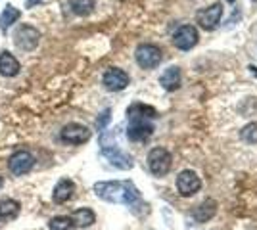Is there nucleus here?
<instances>
[{"label": "nucleus", "mask_w": 257, "mask_h": 230, "mask_svg": "<svg viewBox=\"0 0 257 230\" xmlns=\"http://www.w3.org/2000/svg\"><path fill=\"white\" fill-rule=\"evenodd\" d=\"M109 113H111V111L106 110V111H104V113H102V117H100V119L96 121L98 131H104V127H106L107 123H109Z\"/></svg>", "instance_id": "nucleus-23"}, {"label": "nucleus", "mask_w": 257, "mask_h": 230, "mask_svg": "<svg viewBox=\"0 0 257 230\" xmlns=\"http://www.w3.org/2000/svg\"><path fill=\"white\" fill-rule=\"evenodd\" d=\"M2 184H4V178H2V176H0V188H2Z\"/></svg>", "instance_id": "nucleus-25"}, {"label": "nucleus", "mask_w": 257, "mask_h": 230, "mask_svg": "<svg viewBox=\"0 0 257 230\" xmlns=\"http://www.w3.org/2000/svg\"><path fill=\"white\" fill-rule=\"evenodd\" d=\"M71 12L77 16H88L92 14L94 6H96V0H71Z\"/></svg>", "instance_id": "nucleus-20"}, {"label": "nucleus", "mask_w": 257, "mask_h": 230, "mask_svg": "<svg viewBox=\"0 0 257 230\" xmlns=\"http://www.w3.org/2000/svg\"><path fill=\"white\" fill-rule=\"evenodd\" d=\"M48 228L50 230H75V222L71 220V217L58 215V217H52V219H50Z\"/></svg>", "instance_id": "nucleus-21"}, {"label": "nucleus", "mask_w": 257, "mask_h": 230, "mask_svg": "<svg viewBox=\"0 0 257 230\" xmlns=\"http://www.w3.org/2000/svg\"><path fill=\"white\" fill-rule=\"evenodd\" d=\"M102 83H104V87H106L107 90L119 92V90L127 88L128 75L123 69H119V67H109L106 73H104V77H102Z\"/></svg>", "instance_id": "nucleus-11"}, {"label": "nucleus", "mask_w": 257, "mask_h": 230, "mask_svg": "<svg viewBox=\"0 0 257 230\" xmlns=\"http://www.w3.org/2000/svg\"><path fill=\"white\" fill-rule=\"evenodd\" d=\"M181 81H182V77H181V69L177 66H171V67H167L165 71H163V75L160 77V85L165 90H177V88L181 87Z\"/></svg>", "instance_id": "nucleus-14"}, {"label": "nucleus", "mask_w": 257, "mask_h": 230, "mask_svg": "<svg viewBox=\"0 0 257 230\" xmlns=\"http://www.w3.org/2000/svg\"><path fill=\"white\" fill-rule=\"evenodd\" d=\"M135 58H137V64L142 69H154V67H158L161 64L163 52H161L160 46H156V44H139L137 52H135Z\"/></svg>", "instance_id": "nucleus-3"}, {"label": "nucleus", "mask_w": 257, "mask_h": 230, "mask_svg": "<svg viewBox=\"0 0 257 230\" xmlns=\"http://www.w3.org/2000/svg\"><path fill=\"white\" fill-rule=\"evenodd\" d=\"M71 220L75 222V226H81V228H86V226H90V224H94V220H96V215H94V211L88 207H81L73 211V215H71Z\"/></svg>", "instance_id": "nucleus-18"}, {"label": "nucleus", "mask_w": 257, "mask_h": 230, "mask_svg": "<svg viewBox=\"0 0 257 230\" xmlns=\"http://www.w3.org/2000/svg\"><path fill=\"white\" fill-rule=\"evenodd\" d=\"M198 41H200V35L194 25H182L177 29V33L173 35V44L179 50H190L198 44Z\"/></svg>", "instance_id": "nucleus-9"}, {"label": "nucleus", "mask_w": 257, "mask_h": 230, "mask_svg": "<svg viewBox=\"0 0 257 230\" xmlns=\"http://www.w3.org/2000/svg\"><path fill=\"white\" fill-rule=\"evenodd\" d=\"M90 134H92L90 129L85 127V125H81V123H69V125H65L64 129H62L60 138H62L64 142L77 146V144L86 142V140L90 138Z\"/></svg>", "instance_id": "nucleus-8"}, {"label": "nucleus", "mask_w": 257, "mask_h": 230, "mask_svg": "<svg viewBox=\"0 0 257 230\" xmlns=\"http://www.w3.org/2000/svg\"><path fill=\"white\" fill-rule=\"evenodd\" d=\"M41 0H27V8H33V6H37Z\"/></svg>", "instance_id": "nucleus-24"}, {"label": "nucleus", "mask_w": 257, "mask_h": 230, "mask_svg": "<svg viewBox=\"0 0 257 230\" xmlns=\"http://www.w3.org/2000/svg\"><path fill=\"white\" fill-rule=\"evenodd\" d=\"M242 140L247 144H257V121L253 123H247L246 127L242 129Z\"/></svg>", "instance_id": "nucleus-22"}, {"label": "nucleus", "mask_w": 257, "mask_h": 230, "mask_svg": "<svg viewBox=\"0 0 257 230\" xmlns=\"http://www.w3.org/2000/svg\"><path fill=\"white\" fill-rule=\"evenodd\" d=\"M200 188H202V180L190 169L182 171L181 175L177 176V190H179L181 196H194Z\"/></svg>", "instance_id": "nucleus-10"}, {"label": "nucleus", "mask_w": 257, "mask_h": 230, "mask_svg": "<svg viewBox=\"0 0 257 230\" xmlns=\"http://www.w3.org/2000/svg\"><path fill=\"white\" fill-rule=\"evenodd\" d=\"M20 69H22L20 62H18L10 52H6V50H4V52L0 54V75L2 77H16L18 73H20Z\"/></svg>", "instance_id": "nucleus-15"}, {"label": "nucleus", "mask_w": 257, "mask_h": 230, "mask_svg": "<svg viewBox=\"0 0 257 230\" xmlns=\"http://www.w3.org/2000/svg\"><path fill=\"white\" fill-rule=\"evenodd\" d=\"M39 41H41V33L39 29H35L31 25H20L16 29V35H14V44L18 48H22L25 52H31L39 46Z\"/></svg>", "instance_id": "nucleus-4"}, {"label": "nucleus", "mask_w": 257, "mask_h": 230, "mask_svg": "<svg viewBox=\"0 0 257 230\" xmlns=\"http://www.w3.org/2000/svg\"><path fill=\"white\" fill-rule=\"evenodd\" d=\"M94 194L109 203H125V205H137L140 203V194L128 180H111V182H96Z\"/></svg>", "instance_id": "nucleus-2"}, {"label": "nucleus", "mask_w": 257, "mask_h": 230, "mask_svg": "<svg viewBox=\"0 0 257 230\" xmlns=\"http://www.w3.org/2000/svg\"><path fill=\"white\" fill-rule=\"evenodd\" d=\"M128 117V129L127 136L133 142H144L154 134V123L152 119L158 117V111L152 106H144V104H133L127 110Z\"/></svg>", "instance_id": "nucleus-1"}, {"label": "nucleus", "mask_w": 257, "mask_h": 230, "mask_svg": "<svg viewBox=\"0 0 257 230\" xmlns=\"http://www.w3.org/2000/svg\"><path fill=\"white\" fill-rule=\"evenodd\" d=\"M221 18H223V4L221 2H215L209 8H204V10H200L196 14V20L205 31H213L215 27L219 25V22H221Z\"/></svg>", "instance_id": "nucleus-7"}, {"label": "nucleus", "mask_w": 257, "mask_h": 230, "mask_svg": "<svg viewBox=\"0 0 257 230\" xmlns=\"http://www.w3.org/2000/svg\"><path fill=\"white\" fill-rule=\"evenodd\" d=\"M226 2H230V4H232V2H236V0H226Z\"/></svg>", "instance_id": "nucleus-26"}, {"label": "nucleus", "mask_w": 257, "mask_h": 230, "mask_svg": "<svg viewBox=\"0 0 257 230\" xmlns=\"http://www.w3.org/2000/svg\"><path fill=\"white\" fill-rule=\"evenodd\" d=\"M75 194V182L71 180V178H62L56 186H54V192H52V199L56 203H65V201H69L71 197Z\"/></svg>", "instance_id": "nucleus-13"}, {"label": "nucleus", "mask_w": 257, "mask_h": 230, "mask_svg": "<svg viewBox=\"0 0 257 230\" xmlns=\"http://www.w3.org/2000/svg\"><path fill=\"white\" fill-rule=\"evenodd\" d=\"M33 167H35V155L29 152H25V150L16 152L10 157V161H8V171H10L14 176L27 175Z\"/></svg>", "instance_id": "nucleus-6"}, {"label": "nucleus", "mask_w": 257, "mask_h": 230, "mask_svg": "<svg viewBox=\"0 0 257 230\" xmlns=\"http://www.w3.org/2000/svg\"><path fill=\"white\" fill-rule=\"evenodd\" d=\"M217 213V201L215 199H205L204 203H200L194 209V220L196 222H207L209 219H213Z\"/></svg>", "instance_id": "nucleus-16"}, {"label": "nucleus", "mask_w": 257, "mask_h": 230, "mask_svg": "<svg viewBox=\"0 0 257 230\" xmlns=\"http://www.w3.org/2000/svg\"><path fill=\"white\" fill-rule=\"evenodd\" d=\"M20 201L12 199V197H6L0 201V220H10L16 219L20 215Z\"/></svg>", "instance_id": "nucleus-17"}, {"label": "nucleus", "mask_w": 257, "mask_h": 230, "mask_svg": "<svg viewBox=\"0 0 257 230\" xmlns=\"http://www.w3.org/2000/svg\"><path fill=\"white\" fill-rule=\"evenodd\" d=\"M102 155L106 157L109 163L113 165V167H117V169H123V171H127V169H133V157L125 153L123 150H119V148H111V146H104V150H102Z\"/></svg>", "instance_id": "nucleus-12"}, {"label": "nucleus", "mask_w": 257, "mask_h": 230, "mask_svg": "<svg viewBox=\"0 0 257 230\" xmlns=\"http://www.w3.org/2000/svg\"><path fill=\"white\" fill-rule=\"evenodd\" d=\"M20 16H22V12L18 10V8H14V6H6L2 14H0V29L2 31H8L14 23L20 20Z\"/></svg>", "instance_id": "nucleus-19"}, {"label": "nucleus", "mask_w": 257, "mask_h": 230, "mask_svg": "<svg viewBox=\"0 0 257 230\" xmlns=\"http://www.w3.org/2000/svg\"><path fill=\"white\" fill-rule=\"evenodd\" d=\"M171 153L165 148H154L148 153V167L156 176H163L171 169Z\"/></svg>", "instance_id": "nucleus-5"}]
</instances>
